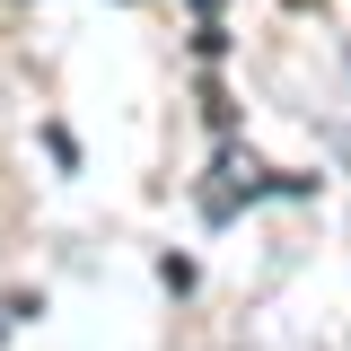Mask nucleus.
<instances>
[{
    "instance_id": "1",
    "label": "nucleus",
    "mask_w": 351,
    "mask_h": 351,
    "mask_svg": "<svg viewBox=\"0 0 351 351\" xmlns=\"http://www.w3.org/2000/svg\"><path fill=\"white\" fill-rule=\"evenodd\" d=\"M255 193H299V176H272V167H255V158H219V184L202 193V211L228 219L237 202H255Z\"/></svg>"
},
{
    "instance_id": "2",
    "label": "nucleus",
    "mask_w": 351,
    "mask_h": 351,
    "mask_svg": "<svg viewBox=\"0 0 351 351\" xmlns=\"http://www.w3.org/2000/svg\"><path fill=\"white\" fill-rule=\"evenodd\" d=\"M0 334H9V307H0Z\"/></svg>"
},
{
    "instance_id": "3",
    "label": "nucleus",
    "mask_w": 351,
    "mask_h": 351,
    "mask_svg": "<svg viewBox=\"0 0 351 351\" xmlns=\"http://www.w3.org/2000/svg\"><path fill=\"white\" fill-rule=\"evenodd\" d=\"M343 158H351V132H343Z\"/></svg>"
}]
</instances>
